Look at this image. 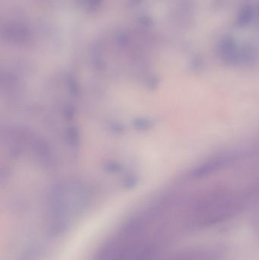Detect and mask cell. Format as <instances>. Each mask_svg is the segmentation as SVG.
<instances>
[{
  "label": "cell",
  "instance_id": "2",
  "mask_svg": "<svg viewBox=\"0 0 259 260\" xmlns=\"http://www.w3.org/2000/svg\"><path fill=\"white\" fill-rule=\"evenodd\" d=\"M217 54L224 63L229 66L240 64V47L231 36L224 37L217 44Z\"/></svg>",
  "mask_w": 259,
  "mask_h": 260
},
{
  "label": "cell",
  "instance_id": "3",
  "mask_svg": "<svg viewBox=\"0 0 259 260\" xmlns=\"http://www.w3.org/2000/svg\"><path fill=\"white\" fill-rule=\"evenodd\" d=\"M229 162V159L226 157H217L207 160L205 163L195 168L190 173V176L193 179H202L208 177L217 171L223 169Z\"/></svg>",
  "mask_w": 259,
  "mask_h": 260
},
{
  "label": "cell",
  "instance_id": "6",
  "mask_svg": "<svg viewBox=\"0 0 259 260\" xmlns=\"http://www.w3.org/2000/svg\"><path fill=\"white\" fill-rule=\"evenodd\" d=\"M256 59V53L253 47L245 45L240 47V64L250 65Z\"/></svg>",
  "mask_w": 259,
  "mask_h": 260
},
{
  "label": "cell",
  "instance_id": "4",
  "mask_svg": "<svg viewBox=\"0 0 259 260\" xmlns=\"http://www.w3.org/2000/svg\"><path fill=\"white\" fill-rule=\"evenodd\" d=\"M140 260H208V256L205 250H199L182 252L167 256H162L159 253Z\"/></svg>",
  "mask_w": 259,
  "mask_h": 260
},
{
  "label": "cell",
  "instance_id": "5",
  "mask_svg": "<svg viewBox=\"0 0 259 260\" xmlns=\"http://www.w3.org/2000/svg\"><path fill=\"white\" fill-rule=\"evenodd\" d=\"M254 9L250 5H246L240 9L237 18V24L240 27H246L252 22Z\"/></svg>",
  "mask_w": 259,
  "mask_h": 260
},
{
  "label": "cell",
  "instance_id": "1",
  "mask_svg": "<svg viewBox=\"0 0 259 260\" xmlns=\"http://www.w3.org/2000/svg\"><path fill=\"white\" fill-rule=\"evenodd\" d=\"M240 207L238 200L231 194L217 192L196 204L190 221L197 227L218 224L235 215Z\"/></svg>",
  "mask_w": 259,
  "mask_h": 260
}]
</instances>
